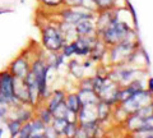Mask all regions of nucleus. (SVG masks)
<instances>
[{
	"instance_id": "nucleus-1",
	"label": "nucleus",
	"mask_w": 153,
	"mask_h": 138,
	"mask_svg": "<svg viewBox=\"0 0 153 138\" xmlns=\"http://www.w3.org/2000/svg\"><path fill=\"white\" fill-rule=\"evenodd\" d=\"M128 33H130L129 27L124 23H120L116 18H112L110 25L103 30V40L107 44H119L128 40Z\"/></svg>"
},
{
	"instance_id": "nucleus-2",
	"label": "nucleus",
	"mask_w": 153,
	"mask_h": 138,
	"mask_svg": "<svg viewBox=\"0 0 153 138\" xmlns=\"http://www.w3.org/2000/svg\"><path fill=\"white\" fill-rule=\"evenodd\" d=\"M44 44L49 50L57 51L63 47V35L54 27H46L44 30Z\"/></svg>"
},
{
	"instance_id": "nucleus-3",
	"label": "nucleus",
	"mask_w": 153,
	"mask_h": 138,
	"mask_svg": "<svg viewBox=\"0 0 153 138\" xmlns=\"http://www.w3.org/2000/svg\"><path fill=\"white\" fill-rule=\"evenodd\" d=\"M14 101V93H13V75L9 73L0 74V102L9 104Z\"/></svg>"
},
{
	"instance_id": "nucleus-4",
	"label": "nucleus",
	"mask_w": 153,
	"mask_h": 138,
	"mask_svg": "<svg viewBox=\"0 0 153 138\" xmlns=\"http://www.w3.org/2000/svg\"><path fill=\"white\" fill-rule=\"evenodd\" d=\"M149 98H151V91L146 92V91H143V90H140V91L133 93L131 96L128 97L126 100H124V109L137 111L138 109L147 105V102Z\"/></svg>"
},
{
	"instance_id": "nucleus-5",
	"label": "nucleus",
	"mask_w": 153,
	"mask_h": 138,
	"mask_svg": "<svg viewBox=\"0 0 153 138\" xmlns=\"http://www.w3.org/2000/svg\"><path fill=\"white\" fill-rule=\"evenodd\" d=\"M94 40L88 37L87 35L80 36L79 39H76L73 45H74V54L76 55H87L88 53H91L92 47L94 45Z\"/></svg>"
},
{
	"instance_id": "nucleus-6",
	"label": "nucleus",
	"mask_w": 153,
	"mask_h": 138,
	"mask_svg": "<svg viewBox=\"0 0 153 138\" xmlns=\"http://www.w3.org/2000/svg\"><path fill=\"white\" fill-rule=\"evenodd\" d=\"M63 18L66 23H70V25H75L83 19H88V18H92V14H84L80 12L73 10V9H69V10H64L63 12Z\"/></svg>"
},
{
	"instance_id": "nucleus-7",
	"label": "nucleus",
	"mask_w": 153,
	"mask_h": 138,
	"mask_svg": "<svg viewBox=\"0 0 153 138\" xmlns=\"http://www.w3.org/2000/svg\"><path fill=\"white\" fill-rule=\"evenodd\" d=\"M30 72L28 70V63L25 59H18L13 63L12 65V73L16 78H21L25 79V77L27 75V73Z\"/></svg>"
},
{
	"instance_id": "nucleus-8",
	"label": "nucleus",
	"mask_w": 153,
	"mask_h": 138,
	"mask_svg": "<svg viewBox=\"0 0 153 138\" xmlns=\"http://www.w3.org/2000/svg\"><path fill=\"white\" fill-rule=\"evenodd\" d=\"M66 107H68V110L71 111V113H79L80 111V107H82V104H80V100L78 97V95H70L66 100Z\"/></svg>"
},
{
	"instance_id": "nucleus-9",
	"label": "nucleus",
	"mask_w": 153,
	"mask_h": 138,
	"mask_svg": "<svg viewBox=\"0 0 153 138\" xmlns=\"http://www.w3.org/2000/svg\"><path fill=\"white\" fill-rule=\"evenodd\" d=\"M92 30H93V25H92V22L89 21V18L88 19H83V21H80L78 23H75V32H78L80 36L88 35Z\"/></svg>"
},
{
	"instance_id": "nucleus-10",
	"label": "nucleus",
	"mask_w": 153,
	"mask_h": 138,
	"mask_svg": "<svg viewBox=\"0 0 153 138\" xmlns=\"http://www.w3.org/2000/svg\"><path fill=\"white\" fill-rule=\"evenodd\" d=\"M46 124L42 120H36L33 124H31V136L30 137H45V127Z\"/></svg>"
},
{
	"instance_id": "nucleus-11",
	"label": "nucleus",
	"mask_w": 153,
	"mask_h": 138,
	"mask_svg": "<svg viewBox=\"0 0 153 138\" xmlns=\"http://www.w3.org/2000/svg\"><path fill=\"white\" fill-rule=\"evenodd\" d=\"M51 114H52V116L56 118V119H68L69 110H68V107H66V105L63 101V102L59 104V105L55 107V110L52 111Z\"/></svg>"
},
{
	"instance_id": "nucleus-12",
	"label": "nucleus",
	"mask_w": 153,
	"mask_h": 138,
	"mask_svg": "<svg viewBox=\"0 0 153 138\" xmlns=\"http://www.w3.org/2000/svg\"><path fill=\"white\" fill-rule=\"evenodd\" d=\"M69 122L66 119H56L54 118V131L57 133V134H65L66 127H68Z\"/></svg>"
},
{
	"instance_id": "nucleus-13",
	"label": "nucleus",
	"mask_w": 153,
	"mask_h": 138,
	"mask_svg": "<svg viewBox=\"0 0 153 138\" xmlns=\"http://www.w3.org/2000/svg\"><path fill=\"white\" fill-rule=\"evenodd\" d=\"M64 101V93L61 92V91H57V92H55V95L52 96V98H51V101H50V105H49V110L52 113L55 110V107L59 105V104H61Z\"/></svg>"
},
{
	"instance_id": "nucleus-14",
	"label": "nucleus",
	"mask_w": 153,
	"mask_h": 138,
	"mask_svg": "<svg viewBox=\"0 0 153 138\" xmlns=\"http://www.w3.org/2000/svg\"><path fill=\"white\" fill-rule=\"evenodd\" d=\"M97 116L100 118V120H103V119H106V116L108 115V104L105 102V101H101L98 104L97 106Z\"/></svg>"
},
{
	"instance_id": "nucleus-15",
	"label": "nucleus",
	"mask_w": 153,
	"mask_h": 138,
	"mask_svg": "<svg viewBox=\"0 0 153 138\" xmlns=\"http://www.w3.org/2000/svg\"><path fill=\"white\" fill-rule=\"evenodd\" d=\"M115 1H116V0H93L94 5L98 7L100 9H108V8H111V7H114Z\"/></svg>"
},
{
	"instance_id": "nucleus-16",
	"label": "nucleus",
	"mask_w": 153,
	"mask_h": 138,
	"mask_svg": "<svg viewBox=\"0 0 153 138\" xmlns=\"http://www.w3.org/2000/svg\"><path fill=\"white\" fill-rule=\"evenodd\" d=\"M8 128H9V132H10V134L14 137V136H17L19 131H21V122H18V120H13L10 122L8 124Z\"/></svg>"
},
{
	"instance_id": "nucleus-17",
	"label": "nucleus",
	"mask_w": 153,
	"mask_h": 138,
	"mask_svg": "<svg viewBox=\"0 0 153 138\" xmlns=\"http://www.w3.org/2000/svg\"><path fill=\"white\" fill-rule=\"evenodd\" d=\"M64 1L68 4V5L70 7H87V4H85V1H89V0H64Z\"/></svg>"
},
{
	"instance_id": "nucleus-18",
	"label": "nucleus",
	"mask_w": 153,
	"mask_h": 138,
	"mask_svg": "<svg viewBox=\"0 0 153 138\" xmlns=\"http://www.w3.org/2000/svg\"><path fill=\"white\" fill-rule=\"evenodd\" d=\"M51 119H52V114H51V111L49 110V109L41 113V120L44 122L45 124H49V123L51 122Z\"/></svg>"
},
{
	"instance_id": "nucleus-19",
	"label": "nucleus",
	"mask_w": 153,
	"mask_h": 138,
	"mask_svg": "<svg viewBox=\"0 0 153 138\" xmlns=\"http://www.w3.org/2000/svg\"><path fill=\"white\" fill-rule=\"evenodd\" d=\"M18 134L21 137H23V138L30 137L31 136V124H26L23 128H21V131H19Z\"/></svg>"
},
{
	"instance_id": "nucleus-20",
	"label": "nucleus",
	"mask_w": 153,
	"mask_h": 138,
	"mask_svg": "<svg viewBox=\"0 0 153 138\" xmlns=\"http://www.w3.org/2000/svg\"><path fill=\"white\" fill-rule=\"evenodd\" d=\"M64 0H41L42 4H45L46 7H59Z\"/></svg>"
},
{
	"instance_id": "nucleus-21",
	"label": "nucleus",
	"mask_w": 153,
	"mask_h": 138,
	"mask_svg": "<svg viewBox=\"0 0 153 138\" xmlns=\"http://www.w3.org/2000/svg\"><path fill=\"white\" fill-rule=\"evenodd\" d=\"M63 49H64V55H66V56H70L74 54V45L73 44L63 46Z\"/></svg>"
},
{
	"instance_id": "nucleus-22",
	"label": "nucleus",
	"mask_w": 153,
	"mask_h": 138,
	"mask_svg": "<svg viewBox=\"0 0 153 138\" xmlns=\"http://www.w3.org/2000/svg\"><path fill=\"white\" fill-rule=\"evenodd\" d=\"M5 113H7V107H5V104H1V102H0V118L5 115Z\"/></svg>"
},
{
	"instance_id": "nucleus-23",
	"label": "nucleus",
	"mask_w": 153,
	"mask_h": 138,
	"mask_svg": "<svg viewBox=\"0 0 153 138\" xmlns=\"http://www.w3.org/2000/svg\"><path fill=\"white\" fill-rule=\"evenodd\" d=\"M7 12H12L10 9H0V14L1 13H7Z\"/></svg>"
},
{
	"instance_id": "nucleus-24",
	"label": "nucleus",
	"mask_w": 153,
	"mask_h": 138,
	"mask_svg": "<svg viewBox=\"0 0 153 138\" xmlns=\"http://www.w3.org/2000/svg\"><path fill=\"white\" fill-rule=\"evenodd\" d=\"M152 90V79H149V91Z\"/></svg>"
},
{
	"instance_id": "nucleus-25",
	"label": "nucleus",
	"mask_w": 153,
	"mask_h": 138,
	"mask_svg": "<svg viewBox=\"0 0 153 138\" xmlns=\"http://www.w3.org/2000/svg\"><path fill=\"white\" fill-rule=\"evenodd\" d=\"M1 133H3V131H1V129H0V136H1Z\"/></svg>"
}]
</instances>
